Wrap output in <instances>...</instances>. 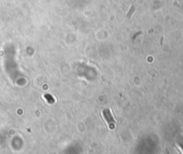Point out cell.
Listing matches in <instances>:
<instances>
[{
	"label": "cell",
	"instance_id": "6da1fadb",
	"mask_svg": "<svg viewBox=\"0 0 183 154\" xmlns=\"http://www.w3.org/2000/svg\"><path fill=\"white\" fill-rule=\"evenodd\" d=\"M103 115H104L106 120L107 121V123H108V125L110 126V128L113 129V127H114V124H115V123H114V120H113V117H112V115H111V113H110V110H105L103 111Z\"/></svg>",
	"mask_w": 183,
	"mask_h": 154
}]
</instances>
